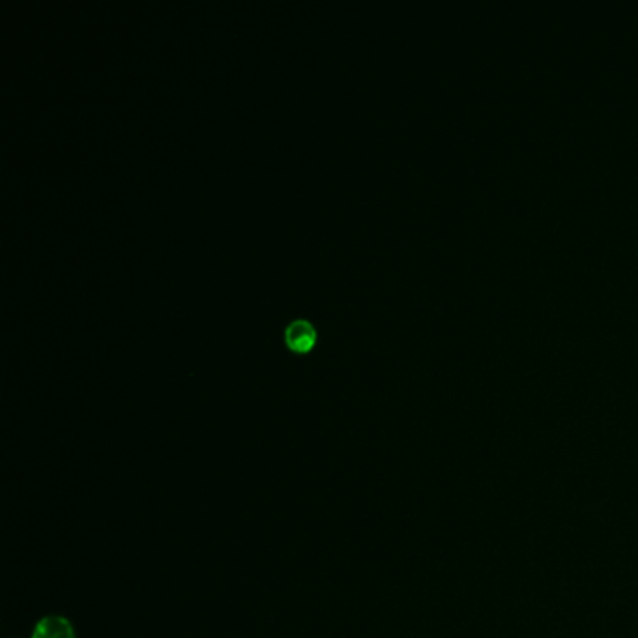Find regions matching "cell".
Segmentation results:
<instances>
[{
  "label": "cell",
  "instance_id": "cell-1",
  "mask_svg": "<svg viewBox=\"0 0 638 638\" xmlns=\"http://www.w3.org/2000/svg\"><path fill=\"white\" fill-rule=\"evenodd\" d=\"M283 337H285V343H287V347H289L290 350H294V352H305V350H309L311 345L315 343L317 332H315V326H313L309 320L292 319L289 324L285 326Z\"/></svg>",
  "mask_w": 638,
  "mask_h": 638
},
{
  "label": "cell",
  "instance_id": "cell-2",
  "mask_svg": "<svg viewBox=\"0 0 638 638\" xmlns=\"http://www.w3.org/2000/svg\"><path fill=\"white\" fill-rule=\"evenodd\" d=\"M32 638H75V631L64 616H45L34 627Z\"/></svg>",
  "mask_w": 638,
  "mask_h": 638
}]
</instances>
